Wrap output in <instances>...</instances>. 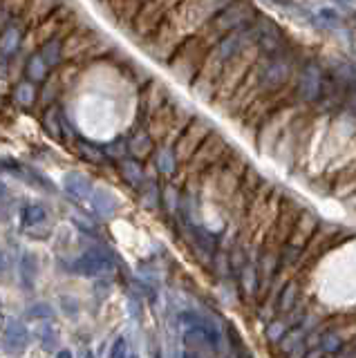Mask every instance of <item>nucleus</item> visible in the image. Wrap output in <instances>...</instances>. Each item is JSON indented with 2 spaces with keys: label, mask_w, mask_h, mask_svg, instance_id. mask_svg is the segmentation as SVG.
<instances>
[{
  "label": "nucleus",
  "mask_w": 356,
  "mask_h": 358,
  "mask_svg": "<svg viewBox=\"0 0 356 358\" xmlns=\"http://www.w3.org/2000/svg\"><path fill=\"white\" fill-rule=\"evenodd\" d=\"M225 3L227 0H182L180 7L166 14L164 25L157 29V36L152 45H148V54L157 61H166L188 31L197 29L218 9L225 7Z\"/></svg>",
  "instance_id": "f257e3e1"
},
{
  "label": "nucleus",
  "mask_w": 356,
  "mask_h": 358,
  "mask_svg": "<svg viewBox=\"0 0 356 358\" xmlns=\"http://www.w3.org/2000/svg\"><path fill=\"white\" fill-rule=\"evenodd\" d=\"M251 14H253V11H251L249 5L238 3V5L225 9L220 16H215L213 22H211V29L206 27L195 41L184 45V50L180 52V56H177V59L171 63V70H173L177 81H182V83L191 81V78L195 76L199 61L204 59L202 54L206 52V45H208V48H211V45H215L220 41V36H225V34L240 27L242 20H247Z\"/></svg>",
  "instance_id": "f03ea898"
},
{
  "label": "nucleus",
  "mask_w": 356,
  "mask_h": 358,
  "mask_svg": "<svg viewBox=\"0 0 356 358\" xmlns=\"http://www.w3.org/2000/svg\"><path fill=\"white\" fill-rule=\"evenodd\" d=\"M72 268L76 273L81 275H87V278H94V275H106L115 268V262L113 257L108 253H101V251H87L83 253L79 260L72 264Z\"/></svg>",
  "instance_id": "7ed1b4c3"
},
{
  "label": "nucleus",
  "mask_w": 356,
  "mask_h": 358,
  "mask_svg": "<svg viewBox=\"0 0 356 358\" xmlns=\"http://www.w3.org/2000/svg\"><path fill=\"white\" fill-rule=\"evenodd\" d=\"M206 132H208V126H206V123H204V121H197L195 126L180 139V143H177V150H175V157H177V159L186 162L188 157L193 155V150L197 148V143L204 139V134H206Z\"/></svg>",
  "instance_id": "20e7f679"
},
{
  "label": "nucleus",
  "mask_w": 356,
  "mask_h": 358,
  "mask_svg": "<svg viewBox=\"0 0 356 358\" xmlns=\"http://www.w3.org/2000/svg\"><path fill=\"white\" fill-rule=\"evenodd\" d=\"M63 188L65 193H68L70 197L74 199H87L92 193V184L90 179H87L85 175L81 173H68L63 177Z\"/></svg>",
  "instance_id": "39448f33"
},
{
  "label": "nucleus",
  "mask_w": 356,
  "mask_h": 358,
  "mask_svg": "<svg viewBox=\"0 0 356 358\" xmlns=\"http://www.w3.org/2000/svg\"><path fill=\"white\" fill-rule=\"evenodd\" d=\"M92 201V208H94V213L97 215H101V217H113L115 215V210H117V199H115V195L110 193V190H106V188H92V193H90V197H87Z\"/></svg>",
  "instance_id": "423d86ee"
},
{
  "label": "nucleus",
  "mask_w": 356,
  "mask_h": 358,
  "mask_svg": "<svg viewBox=\"0 0 356 358\" xmlns=\"http://www.w3.org/2000/svg\"><path fill=\"white\" fill-rule=\"evenodd\" d=\"M289 76V65L283 61H273L269 63L266 70H262V87L264 90H276L280 87Z\"/></svg>",
  "instance_id": "0eeeda50"
},
{
  "label": "nucleus",
  "mask_w": 356,
  "mask_h": 358,
  "mask_svg": "<svg viewBox=\"0 0 356 358\" xmlns=\"http://www.w3.org/2000/svg\"><path fill=\"white\" fill-rule=\"evenodd\" d=\"M300 92L307 101L316 99L320 94V74L314 65H309L307 70L303 72V81H300Z\"/></svg>",
  "instance_id": "6e6552de"
},
{
  "label": "nucleus",
  "mask_w": 356,
  "mask_h": 358,
  "mask_svg": "<svg viewBox=\"0 0 356 358\" xmlns=\"http://www.w3.org/2000/svg\"><path fill=\"white\" fill-rule=\"evenodd\" d=\"M141 5V0H113V11L117 20H130L137 14V7Z\"/></svg>",
  "instance_id": "1a4fd4ad"
},
{
  "label": "nucleus",
  "mask_w": 356,
  "mask_h": 358,
  "mask_svg": "<svg viewBox=\"0 0 356 358\" xmlns=\"http://www.w3.org/2000/svg\"><path fill=\"white\" fill-rule=\"evenodd\" d=\"M61 0H29V9H27V18H43V16H48L52 9H57L59 7Z\"/></svg>",
  "instance_id": "9d476101"
},
{
  "label": "nucleus",
  "mask_w": 356,
  "mask_h": 358,
  "mask_svg": "<svg viewBox=\"0 0 356 358\" xmlns=\"http://www.w3.org/2000/svg\"><path fill=\"white\" fill-rule=\"evenodd\" d=\"M5 343L7 345H25L27 343V329L25 324H20L16 320H12L5 329Z\"/></svg>",
  "instance_id": "9b49d317"
},
{
  "label": "nucleus",
  "mask_w": 356,
  "mask_h": 358,
  "mask_svg": "<svg viewBox=\"0 0 356 358\" xmlns=\"http://www.w3.org/2000/svg\"><path fill=\"white\" fill-rule=\"evenodd\" d=\"M18 43H20L18 29L16 27H9V29H5L3 38H0V52H3L5 56H12L18 50Z\"/></svg>",
  "instance_id": "f8f14e48"
},
{
  "label": "nucleus",
  "mask_w": 356,
  "mask_h": 358,
  "mask_svg": "<svg viewBox=\"0 0 356 358\" xmlns=\"http://www.w3.org/2000/svg\"><path fill=\"white\" fill-rule=\"evenodd\" d=\"M128 150L137 157V159H143V157H146L150 150H152V141H150V137L148 134H137L135 139L130 141V145H128Z\"/></svg>",
  "instance_id": "ddd939ff"
},
{
  "label": "nucleus",
  "mask_w": 356,
  "mask_h": 358,
  "mask_svg": "<svg viewBox=\"0 0 356 358\" xmlns=\"http://www.w3.org/2000/svg\"><path fill=\"white\" fill-rule=\"evenodd\" d=\"M52 70V67L48 65V61L43 59L41 54H36V56H31V61H29V65H27V74H29V78H34V81H41V78H45V74Z\"/></svg>",
  "instance_id": "4468645a"
},
{
  "label": "nucleus",
  "mask_w": 356,
  "mask_h": 358,
  "mask_svg": "<svg viewBox=\"0 0 356 358\" xmlns=\"http://www.w3.org/2000/svg\"><path fill=\"white\" fill-rule=\"evenodd\" d=\"M45 217H48L45 208L38 206V204H29L23 208V222L27 224V227H36V224L45 222Z\"/></svg>",
  "instance_id": "2eb2a0df"
},
{
  "label": "nucleus",
  "mask_w": 356,
  "mask_h": 358,
  "mask_svg": "<svg viewBox=\"0 0 356 358\" xmlns=\"http://www.w3.org/2000/svg\"><path fill=\"white\" fill-rule=\"evenodd\" d=\"M175 162H177V157H175L173 148H162L157 152V168L164 175H171L175 171Z\"/></svg>",
  "instance_id": "dca6fc26"
},
{
  "label": "nucleus",
  "mask_w": 356,
  "mask_h": 358,
  "mask_svg": "<svg viewBox=\"0 0 356 358\" xmlns=\"http://www.w3.org/2000/svg\"><path fill=\"white\" fill-rule=\"evenodd\" d=\"M41 56L48 61V65H50V67H54V65H57V63L61 61V56H63L61 43H59V41H52V43H48L45 48H43Z\"/></svg>",
  "instance_id": "f3484780"
},
{
  "label": "nucleus",
  "mask_w": 356,
  "mask_h": 358,
  "mask_svg": "<svg viewBox=\"0 0 356 358\" xmlns=\"http://www.w3.org/2000/svg\"><path fill=\"white\" fill-rule=\"evenodd\" d=\"M14 96H16V101H18L20 106H31V103H34V96H36L34 85H31V83H20L16 87Z\"/></svg>",
  "instance_id": "a211bd4d"
},
{
  "label": "nucleus",
  "mask_w": 356,
  "mask_h": 358,
  "mask_svg": "<svg viewBox=\"0 0 356 358\" xmlns=\"http://www.w3.org/2000/svg\"><path fill=\"white\" fill-rule=\"evenodd\" d=\"M121 173H124L126 182H130V184H139L141 182V171H139V166L135 162H124V166H121Z\"/></svg>",
  "instance_id": "6ab92c4d"
},
{
  "label": "nucleus",
  "mask_w": 356,
  "mask_h": 358,
  "mask_svg": "<svg viewBox=\"0 0 356 358\" xmlns=\"http://www.w3.org/2000/svg\"><path fill=\"white\" fill-rule=\"evenodd\" d=\"M52 316H54V311L50 309V305H36L31 311H27V318H29V320H36V318L48 320V318H52Z\"/></svg>",
  "instance_id": "aec40b11"
},
{
  "label": "nucleus",
  "mask_w": 356,
  "mask_h": 358,
  "mask_svg": "<svg viewBox=\"0 0 356 358\" xmlns=\"http://www.w3.org/2000/svg\"><path fill=\"white\" fill-rule=\"evenodd\" d=\"M294 300H296V287H294V285H289V287L285 289V294H283L280 307H283V309H292Z\"/></svg>",
  "instance_id": "412c9836"
},
{
  "label": "nucleus",
  "mask_w": 356,
  "mask_h": 358,
  "mask_svg": "<svg viewBox=\"0 0 356 358\" xmlns=\"http://www.w3.org/2000/svg\"><path fill=\"white\" fill-rule=\"evenodd\" d=\"M242 282H244V289H247V291H253V287H255V273H253V268H244Z\"/></svg>",
  "instance_id": "4be33fe9"
},
{
  "label": "nucleus",
  "mask_w": 356,
  "mask_h": 358,
  "mask_svg": "<svg viewBox=\"0 0 356 358\" xmlns=\"http://www.w3.org/2000/svg\"><path fill=\"white\" fill-rule=\"evenodd\" d=\"M7 9H5V14H12V11H20V7L27 5L29 0H7Z\"/></svg>",
  "instance_id": "5701e85b"
},
{
  "label": "nucleus",
  "mask_w": 356,
  "mask_h": 358,
  "mask_svg": "<svg viewBox=\"0 0 356 358\" xmlns=\"http://www.w3.org/2000/svg\"><path fill=\"white\" fill-rule=\"evenodd\" d=\"M110 354H113V356H119V354H126V352H124V338H119V341H117V345H115V350H113V352H110Z\"/></svg>",
  "instance_id": "b1692460"
},
{
  "label": "nucleus",
  "mask_w": 356,
  "mask_h": 358,
  "mask_svg": "<svg viewBox=\"0 0 356 358\" xmlns=\"http://www.w3.org/2000/svg\"><path fill=\"white\" fill-rule=\"evenodd\" d=\"M5 268H7V260H5V253L0 251V275L5 273Z\"/></svg>",
  "instance_id": "393cba45"
}]
</instances>
